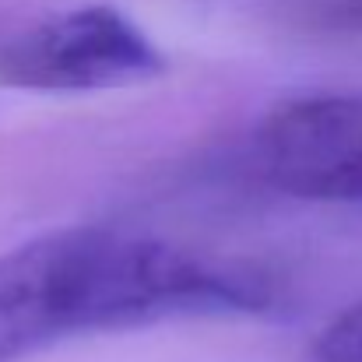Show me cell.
Segmentation results:
<instances>
[{
  "label": "cell",
  "mask_w": 362,
  "mask_h": 362,
  "mask_svg": "<svg viewBox=\"0 0 362 362\" xmlns=\"http://www.w3.org/2000/svg\"><path fill=\"white\" fill-rule=\"evenodd\" d=\"M162 71V49L110 4L57 11L0 42V85L18 92H113L148 85Z\"/></svg>",
  "instance_id": "cell-2"
},
{
  "label": "cell",
  "mask_w": 362,
  "mask_h": 362,
  "mask_svg": "<svg viewBox=\"0 0 362 362\" xmlns=\"http://www.w3.org/2000/svg\"><path fill=\"white\" fill-rule=\"evenodd\" d=\"M317 362H362V303L338 313L317 338H313Z\"/></svg>",
  "instance_id": "cell-4"
},
{
  "label": "cell",
  "mask_w": 362,
  "mask_h": 362,
  "mask_svg": "<svg viewBox=\"0 0 362 362\" xmlns=\"http://www.w3.org/2000/svg\"><path fill=\"white\" fill-rule=\"evenodd\" d=\"M267 306L274 292L257 274L208 264L155 236L46 233L0 253V362H18L71 334Z\"/></svg>",
  "instance_id": "cell-1"
},
{
  "label": "cell",
  "mask_w": 362,
  "mask_h": 362,
  "mask_svg": "<svg viewBox=\"0 0 362 362\" xmlns=\"http://www.w3.org/2000/svg\"><path fill=\"white\" fill-rule=\"evenodd\" d=\"M253 158L288 197L362 204V92L278 103L253 134Z\"/></svg>",
  "instance_id": "cell-3"
},
{
  "label": "cell",
  "mask_w": 362,
  "mask_h": 362,
  "mask_svg": "<svg viewBox=\"0 0 362 362\" xmlns=\"http://www.w3.org/2000/svg\"><path fill=\"white\" fill-rule=\"evenodd\" d=\"M341 14H345L349 21H359L362 25V0H349V4L341 7Z\"/></svg>",
  "instance_id": "cell-5"
}]
</instances>
